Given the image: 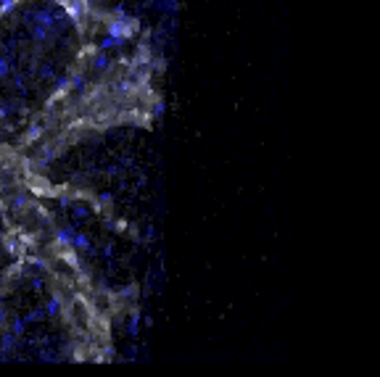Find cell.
I'll return each instance as SVG.
<instances>
[{"label": "cell", "mask_w": 380, "mask_h": 377, "mask_svg": "<svg viewBox=\"0 0 380 377\" xmlns=\"http://www.w3.org/2000/svg\"><path fill=\"white\" fill-rule=\"evenodd\" d=\"M135 29H138V24H135L132 19H124V16H119L114 21H109V27H106V32H109V37L114 40H130L135 35Z\"/></svg>", "instance_id": "obj_1"}, {"label": "cell", "mask_w": 380, "mask_h": 377, "mask_svg": "<svg viewBox=\"0 0 380 377\" xmlns=\"http://www.w3.org/2000/svg\"><path fill=\"white\" fill-rule=\"evenodd\" d=\"M8 71H11V58L0 53V80H3V77H8Z\"/></svg>", "instance_id": "obj_2"}, {"label": "cell", "mask_w": 380, "mask_h": 377, "mask_svg": "<svg viewBox=\"0 0 380 377\" xmlns=\"http://www.w3.org/2000/svg\"><path fill=\"white\" fill-rule=\"evenodd\" d=\"M71 243L77 245V248H82V250H87V248H90V240H87V235H77V232H74Z\"/></svg>", "instance_id": "obj_3"}, {"label": "cell", "mask_w": 380, "mask_h": 377, "mask_svg": "<svg viewBox=\"0 0 380 377\" xmlns=\"http://www.w3.org/2000/svg\"><path fill=\"white\" fill-rule=\"evenodd\" d=\"M71 238H74V230H61L58 232V240L61 243H71Z\"/></svg>", "instance_id": "obj_4"}, {"label": "cell", "mask_w": 380, "mask_h": 377, "mask_svg": "<svg viewBox=\"0 0 380 377\" xmlns=\"http://www.w3.org/2000/svg\"><path fill=\"white\" fill-rule=\"evenodd\" d=\"M13 6H16V0H0V13L13 11Z\"/></svg>", "instance_id": "obj_5"}, {"label": "cell", "mask_w": 380, "mask_h": 377, "mask_svg": "<svg viewBox=\"0 0 380 377\" xmlns=\"http://www.w3.org/2000/svg\"><path fill=\"white\" fill-rule=\"evenodd\" d=\"M48 314H58V298H50L48 301Z\"/></svg>", "instance_id": "obj_6"}, {"label": "cell", "mask_w": 380, "mask_h": 377, "mask_svg": "<svg viewBox=\"0 0 380 377\" xmlns=\"http://www.w3.org/2000/svg\"><path fill=\"white\" fill-rule=\"evenodd\" d=\"M106 64H109V61H106V56H98V58H95V69H103Z\"/></svg>", "instance_id": "obj_7"}, {"label": "cell", "mask_w": 380, "mask_h": 377, "mask_svg": "<svg viewBox=\"0 0 380 377\" xmlns=\"http://www.w3.org/2000/svg\"><path fill=\"white\" fill-rule=\"evenodd\" d=\"M0 53H3V42H0Z\"/></svg>", "instance_id": "obj_8"}]
</instances>
